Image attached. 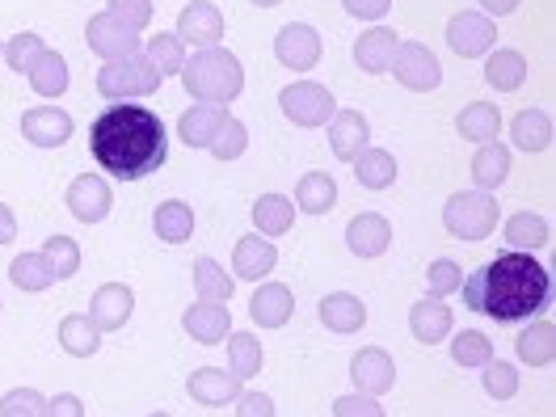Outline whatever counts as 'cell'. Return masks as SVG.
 <instances>
[{
	"instance_id": "18",
	"label": "cell",
	"mask_w": 556,
	"mask_h": 417,
	"mask_svg": "<svg viewBox=\"0 0 556 417\" xmlns=\"http://www.w3.org/2000/svg\"><path fill=\"white\" fill-rule=\"evenodd\" d=\"M346 244L354 257H380L383 249L392 244V224L383 215H376V211H363V215L350 219Z\"/></svg>"
},
{
	"instance_id": "3",
	"label": "cell",
	"mask_w": 556,
	"mask_h": 417,
	"mask_svg": "<svg viewBox=\"0 0 556 417\" xmlns=\"http://www.w3.org/2000/svg\"><path fill=\"white\" fill-rule=\"evenodd\" d=\"M181 85L194 102H215V105H228L241 98L244 89V68L241 60L224 47H199L194 55H186L181 64Z\"/></svg>"
},
{
	"instance_id": "25",
	"label": "cell",
	"mask_w": 556,
	"mask_h": 417,
	"mask_svg": "<svg viewBox=\"0 0 556 417\" xmlns=\"http://www.w3.org/2000/svg\"><path fill=\"white\" fill-rule=\"evenodd\" d=\"M510 139H515V148H522V152H548L553 148V118L544 110L527 105V110L515 114V123H510Z\"/></svg>"
},
{
	"instance_id": "19",
	"label": "cell",
	"mask_w": 556,
	"mask_h": 417,
	"mask_svg": "<svg viewBox=\"0 0 556 417\" xmlns=\"http://www.w3.org/2000/svg\"><path fill=\"white\" fill-rule=\"evenodd\" d=\"M367 118L358 114V110H333V118H329V148H333V156L338 161H354L363 148H367Z\"/></svg>"
},
{
	"instance_id": "49",
	"label": "cell",
	"mask_w": 556,
	"mask_h": 417,
	"mask_svg": "<svg viewBox=\"0 0 556 417\" xmlns=\"http://www.w3.org/2000/svg\"><path fill=\"white\" fill-rule=\"evenodd\" d=\"M105 13H114L123 26H131V30L139 35V30L152 22V0H110Z\"/></svg>"
},
{
	"instance_id": "26",
	"label": "cell",
	"mask_w": 556,
	"mask_h": 417,
	"mask_svg": "<svg viewBox=\"0 0 556 417\" xmlns=\"http://www.w3.org/2000/svg\"><path fill=\"white\" fill-rule=\"evenodd\" d=\"M278 262V249L266 237H241L237 241V253H232V270H237V278H266L270 270H275Z\"/></svg>"
},
{
	"instance_id": "34",
	"label": "cell",
	"mask_w": 556,
	"mask_h": 417,
	"mask_svg": "<svg viewBox=\"0 0 556 417\" xmlns=\"http://www.w3.org/2000/svg\"><path fill=\"white\" fill-rule=\"evenodd\" d=\"M455 131L468 139V143H489V139H497V131H502V114L489 102H472L459 110Z\"/></svg>"
},
{
	"instance_id": "5",
	"label": "cell",
	"mask_w": 556,
	"mask_h": 417,
	"mask_svg": "<svg viewBox=\"0 0 556 417\" xmlns=\"http://www.w3.org/2000/svg\"><path fill=\"white\" fill-rule=\"evenodd\" d=\"M161 89V76L156 68L143 60V55H131V60H114L98 72V93L110 98V102H136V98H148Z\"/></svg>"
},
{
	"instance_id": "31",
	"label": "cell",
	"mask_w": 556,
	"mask_h": 417,
	"mask_svg": "<svg viewBox=\"0 0 556 417\" xmlns=\"http://www.w3.org/2000/svg\"><path fill=\"white\" fill-rule=\"evenodd\" d=\"M506 244L515 253H535L540 244H548V219L535 211H515L506 219Z\"/></svg>"
},
{
	"instance_id": "27",
	"label": "cell",
	"mask_w": 556,
	"mask_h": 417,
	"mask_svg": "<svg viewBox=\"0 0 556 417\" xmlns=\"http://www.w3.org/2000/svg\"><path fill=\"white\" fill-rule=\"evenodd\" d=\"M506 177H510V148L497 143V139L481 143L477 156H472V181H477L481 190H497Z\"/></svg>"
},
{
	"instance_id": "47",
	"label": "cell",
	"mask_w": 556,
	"mask_h": 417,
	"mask_svg": "<svg viewBox=\"0 0 556 417\" xmlns=\"http://www.w3.org/2000/svg\"><path fill=\"white\" fill-rule=\"evenodd\" d=\"M485 392L493 396V401H510V396L519 392V371H515L510 363L489 358L485 363Z\"/></svg>"
},
{
	"instance_id": "17",
	"label": "cell",
	"mask_w": 556,
	"mask_h": 417,
	"mask_svg": "<svg viewBox=\"0 0 556 417\" xmlns=\"http://www.w3.org/2000/svg\"><path fill=\"white\" fill-rule=\"evenodd\" d=\"M295 313V295H291V287H282V282H262L257 291H253V300H249V316L262 325V329H282L287 320Z\"/></svg>"
},
{
	"instance_id": "37",
	"label": "cell",
	"mask_w": 556,
	"mask_h": 417,
	"mask_svg": "<svg viewBox=\"0 0 556 417\" xmlns=\"http://www.w3.org/2000/svg\"><path fill=\"white\" fill-rule=\"evenodd\" d=\"M139 55L156 68V76H177L181 64H186V42L177 35H156L139 47Z\"/></svg>"
},
{
	"instance_id": "50",
	"label": "cell",
	"mask_w": 556,
	"mask_h": 417,
	"mask_svg": "<svg viewBox=\"0 0 556 417\" xmlns=\"http://www.w3.org/2000/svg\"><path fill=\"white\" fill-rule=\"evenodd\" d=\"M333 417H383V409L376 396L354 392V396H338V401H333Z\"/></svg>"
},
{
	"instance_id": "43",
	"label": "cell",
	"mask_w": 556,
	"mask_h": 417,
	"mask_svg": "<svg viewBox=\"0 0 556 417\" xmlns=\"http://www.w3.org/2000/svg\"><path fill=\"white\" fill-rule=\"evenodd\" d=\"M42 257L51 262L55 282H60V278H72L80 270V244L72 241V237H51V241L42 244Z\"/></svg>"
},
{
	"instance_id": "53",
	"label": "cell",
	"mask_w": 556,
	"mask_h": 417,
	"mask_svg": "<svg viewBox=\"0 0 556 417\" xmlns=\"http://www.w3.org/2000/svg\"><path fill=\"white\" fill-rule=\"evenodd\" d=\"M47 417H85V405H80V396L60 392V396L47 401Z\"/></svg>"
},
{
	"instance_id": "48",
	"label": "cell",
	"mask_w": 556,
	"mask_h": 417,
	"mask_svg": "<svg viewBox=\"0 0 556 417\" xmlns=\"http://www.w3.org/2000/svg\"><path fill=\"white\" fill-rule=\"evenodd\" d=\"M426 282H430V295H434V300H443V295L459 291V282H464V270L455 266L452 257H439V262H430V270H426Z\"/></svg>"
},
{
	"instance_id": "24",
	"label": "cell",
	"mask_w": 556,
	"mask_h": 417,
	"mask_svg": "<svg viewBox=\"0 0 556 417\" xmlns=\"http://www.w3.org/2000/svg\"><path fill=\"white\" fill-rule=\"evenodd\" d=\"M396 47H401V38L392 35L388 26H376V30L358 35V42H354V64L363 72H388L392 60H396Z\"/></svg>"
},
{
	"instance_id": "16",
	"label": "cell",
	"mask_w": 556,
	"mask_h": 417,
	"mask_svg": "<svg viewBox=\"0 0 556 417\" xmlns=\"http://www.w3.org/2000/svg\"><path fill=\"white\" fill-rule=\"evenodd\" d=\"M22 136L35 148H60L72 139V114L60 105H35L22 114Z\"/></svg>"
},
{
	"instance_id": "45",
	"label": "cell",
	"mask_w": 556,
	"mask_h": 417,
	"mask_svg": "<svg viewBox=\"0 0 556 417\" xmlns=\"http://www.w3.org/2000/svg\"><path fill=\"white\" fill-rule=\"evenodd\" d=\"M0 417H47V396L35 388H13L0 401Z\"/></svg>"
},
{
	"instance_id": "40",
	"label": "cell",
	"mask_w": 556,
	"mask_h": 417,
	"mask_svg": "<svg viewBox=\"0 0 556 417\" xmlns=\"http://www.w3.org/2000/svg\"><path fill=\"white\" fill-rule=\"evenodd\" d=\"M224 342H228V371L241 383L253 380L262 371V342L253 333H228Z\"/></svg>"
},
{
	"instance_id": "13",
	"label": "cell",
	"mask_w": 556,
	"mask_h": 417,
	"mask_svg": "<svg viewBox=\"0 0 556 417\" xmlns=\"http://www.w3.org/2000/svg\"><path fill=\"white\" fill-rule=\"evenodd\" d=\"M110 203H114V190L98 174H80L68 186V211L80 224H102L105 215H110Z\"/></svg>"
},
{
	"instance_id": "46",
	"label": "cell",
	"mask_w": 556,
	"mask_h": 417,
	"mask_svg": "<svg viewBox=\"0 0 556 417\" xmlns=\"http://www.w3.org/2000/svg\"><path fill=\"white\" fill-rule=\"evenodd\" d=\"M42 51H47V47H42V38L38 35H17L4 42V64H9L13 72H30Z\"/></svg>"
},
{
	"instance_id": "42",
	"label": "cell",
	"mask_w": 556,
	"mask_h": 417,
	"mask_svg": "<svg viewBox=\"0 0 556 417\" xmlns=\"http://www.w3.org/2000/svg\"><path fill=\"white\" fill-rule=\"evenodd\" d=\"M244 148H249V127L241 118H224V127L211 139V156L215 161H237V156H244Z\"/></svg>"
},
{
	"instance_id": "41",
	"label": "cell",
	"mask_w": 556,
	"mask_h": 417,
	"mask_svg": "<svg viewBox=\"0 0 556 417\" xmlns=\"http://www.w3.org/2000/svg\"><path fill=\"white\" fill-rule=\"evenodd\" d=\"M9 278H13L22 291H47V287L55 282V270H51V262H47L42 253H22V257H13Z\"/></svg>"
},
{
	"instance_id": "38",
	"label": "cell",
	"mask_w": 556,
	"mask_h": 417,
	"mask_svg": "<svg viewBox=\"0 0 556 417\" xmlns=\"http://www.w3.org/2000/svg\"><path fill=\"white\" fill-rule=\"evenodd\" d=\"M519 358L531 367H548L556 358V325L553 320H535L531 329H522L519 338Z\"/></svg>"
},
{
	"instance_id": "55",
	"label": "cell",
	"mask_w": 556,
	"mask_h": 417,
	"mask_svg": "<svg viewBox=\"0 0 556 417\" xmlns=\"http://www.w3.org/2000/svg\"><path fill=\"white\" fill-rule=\"evenodd\" d=\"M17 237V219H13V211L0 203V244H9Z\"/></svg>"
},
{
	"instance_id": "52",
	"label": "cell",
	"mask_w": 556,
	"mask_h": 417,
	"mask_svg": "<svg viewBox=\"0 0 556 417\" xmlns=\"http://www.w3.org/2000/svg\"><path fill=\"white\" fill-rule=\"evenodd\" d=\"M237 417H275V401L266 392H241L237 396Z\"/></svg>"
},
{
	"instance_id": "33",
	"label": "cell",
	"mask_w": 556,
	"mask_h": 417,
	"mask_svg": "<svg viewBox=\"0 0 556 417\" xmlns=\"http://www.w3.org/2000/svg\"><path fill=\"white\" fill-rule=\"evenodd\" d=\"M333 203H338V181H333V177L320 174V169L300 177V186H295V207L308 211V215H325V211H333Z\"/></svg>"
},
{
	"instance_id": "10",
	"label": "cell",
	"mask_w": 556,
	"mask_h": 417,
	"mask_svg": "<svg viewBox=\"0 0 556 417\" xmlns=\"http://www.w3.org/2000/svg\"><path fill=\"white\" fill-rule=\"evenodd\" d=\"M447 42L459 60H477V55H489L493 42H497V30H493V17L485 13H455L447 22Z\"/></svg>"
},
{
	"instance_id": "28",
	"label": "cell",
	"mask_w": 556,
	"mask_h": 417,
	"mask_svg": "<svg viewBox=\"0 0 556 417\" xmlns=\"http://www.w3.org/2000/svg\"><path fill=\"white\" fill-rule=\"evenodd\" d=\"M350 165H354V177L363 190H388L396 181V156L383 148H363Z\"/></svg>"
},
{
	"instance_id": "30",
	"label": "cell",
	"mask_w": 556,
	"mask_h": 417,
	"mask_svg": "<svg viewBox=\"0 0 556 417\" xmlns=\"http://www.w3.org/2000/svg\"><path fill=\"white\" fill-rule=\"evenodd\" d=\"M253 224H257V237H282L291 224H295V203L282 199V194H262L253 203Z\"/></svg>"
},
{
	"instance_id": "58",
	"label": "cell",
	"mask_w": 556,
	"mask_h": 417,
	"mask_svg": "<svg viewBox=\"0 0 556 417\" xmlns=\"http://www.w3.org/2000/svg\"><path fill=\"white\" fill-rule=\"evenodd\" d=\"M0 55H4V47H0Z\"/></svg>"
},
{
	"instance_id": "44",
	"label": "cell",
	"mask_w": 556,
	"mask_h": 417,
	"mask_svg": "<svg viewBox=\"0 0 556 417\" xmlns=\"http://www.w3.org/2000/svg\"><path fill=\"white\" fill-rule=\"evenodd\" d=\"M452 358L459 363V367H485L489 358H493V346H489L485 333H472V329H464V333H455Z\"/></svg>"
},
{
	"instance_id": "56",
	"label": "cell",
	"mask_w": 556,
	"mask_h": 417,
	"mask_svg": "<svg viewBox=\"0 0 556 417\" xmlns=\"http://www.w3.org/2000/svg\"><path fill=\"white\" fill-rule=\"evenodd\" d=\"M253 4H262V9H275L278 0H253Z\"/></svg>"
},
{
	"instance_id": "7",
	"label": "cell",
	"mask_w": 556,
	"mask_h": 417,
	"mask_svg": "<svg viewBox=\"0 0 556 417\" xmlns=\"http://www.w3.org/2000/svg\"><path fill=\"white\" fill-rule=\"evenodd\" d=\"M388 72H392L405 89H414V93H430V89L443 85V68H439V60H434V51H430L426 42H401V47H396V60H392Z\"/></svg>"
},
{
	"instance_id": "8",
	"label": "cell",
	"mask_w": 556,
	"mask_h": 417,
	"mask_svg": "<svg viewBox=\"0 0 556 417\" xmlns=\"http://www.w3.org/2000/svg\"><path fill=\"white\" fill-rule=\"evenodd\" d=\"M85 42L102 55L105 64H114V60H131L139 55V35L131 26H123L114 13H98V17H89V26H85Z\"/></svg>"
},
{
	"instance_id": "14",
	"label": "cell",
	"mask_w": 556,
	"mask_h": 417,
	"mask_svg": "<svg viewBox=\"0 0 556 417\" xmlns=\"http://www.w3.org/2000/svg\"><path fill=\"white\" fill-rule=\"evenodd\" d=\"M177 38L190 42L194 51L199 47H215L224 38V13L211 4V0H190L177 17Z\"/></svg>"
},
{
	"instance_id": "2",
	"label": "cell",
	"mask_w": 556,
	"mask_h": 417,
	"mask_svg": "<svg viewBox=\"0 0 556 417\" xmlns=\"http://www.w3.org/2000/svg\"><path fill=\"white\" fill-rule=\"evenodd\" d=\"M459 295L468 304V313L493 316V320H522L548 308L553 300V278L548 270L531 257V253H502L497 262H489L481 270L459 282Z\"/></svg>"
},
{
	"instance_id": "32",
	"label": "cell",
	"mask_w": 556,
	"mask_h": 417,
	"mask_svg": "<svg viewBox=\"0 0 556 417\" xmlns=\"http://www.w3.org/2000/svg\"><path fill=\"white\" fill-rule=\"evenodd\" d=\"M60 346L68 350L72 358H89L102 346V329L89 320V313H76L60 320Z\"/></svg>"
},
{
	"instance_id": "11",
	"label": "cell",
	"mask_w": 556,
	"mask_h": 417,
	"mask_svg": "<svg viewBox=\"0 0 556 417\" xmlns=\"http://www.w3.org/2000/svg\"><path fill=\"white\" fill-rule=\"evenodd\" d=\"M350 380H354V388H358L363 396H383V392L396 383V363H392L388 350L367 346L350 358Z\"/></svg>"
},
{
	"instance_id": "15",
	"label": "cell",
	"mask_w": 556,
	"mask_h": 417,
	"mask_svg": "<svg viewBox=\"0 0 556 417\" xmlns=\"http://www.w3.org/2000/svg\"><path fill=\"white\" fill-rule=\"evenodd\" d=\"M181 329L199 342V346H219L228 333H232V313L224 304H211V300H194L186 313H181Z\"/></svg>"
},
{
	"instance_id": "6",
	"label": "cell",
	"mask_w": 556,
	"mask_h": 417,
	"mask_svg": "<svg viewBox=\"0 0 556 417\" xmlns=\"http://www.w3.org/2000/svg\"><path fill=\"white\" fill-rule=\"evenodd\" d=\"M278 105H282V114L295 123V127H325L329 118H333V93L325 89V85H316V80H295V85H287L282 93H278Z\"/></svg>"
},
{
	"instance_id": "23",
	"label": "cell",
	"mask_w": 556,
	"mask_h": 417,
	"mask_svg": "<svg viewBox=\"0 0 556 417\" xmlns=\"http://www.w3.org/2000/svg\"><path fill=\"white\" fill-rule=\"evenodd\" d=\"M409 329H414L417 342H426V346H439L447 333H452V308L443 304V300H417L414 308H409Z\"/></svg>"
},
{
	"instance_id": "9",
	"label": "cell",
	"mask_w": 556,
	"mask_h": 417,
	"mask_svg": "<svg viewBox=\"0 0 556 417\" xmlns=\"http://www.w3.org/2000/svg\"><path fill=\"white\" fill-rule=\"evenodd\" d=\"M320 35H316L313 26H304V22H291V26H282L275 38V55L282 68L291 72H313L320 64Z\"/></svg>"
},
{
	"instance_id": "21",
	"label": "cell",
	"mask_w": 556,
	"mask_h": 417,
	"mask_svg": "<svg viewBox=\"0 0 556 417\" xmlns=\"http://www.w3.org/2000/svg\"><path fill=\"white\" fill-rule=\"evenodd\" d=\"M224 118H228V110H224V105L194 102L186 114H181L177 136H181V143H190V148H211V139H215V131L224 127Z\"/></svg>"
},
{
	"instance_id": "36",
	"label": "cell",
	"mask_w": 556,
	"mask_h": 417,
	"mask_svg": "<svg viewBox=\"0 0 556 417\" xmlns=\"http://www.w3.org/2000/svg\"><path fill=\"white\" fill-rule=\"evenodd\" d=\"M194 287H199V300H211V304H228L232 300V287L237 278L228 275L215 257H199L194 262Z\"/></svg>"
},
{
	"instance_id": "1",
	"label": "cell",
	"mask_w": 556,
	"mask_h": 417,
	"mask_svg": "<svg viewBox=\"0 0 556 417\" xmlns=\"http://www.w3.org/2000/svg\"><path fill=\"white\" fill-rule=\"evenodd\" d=\"M89 152L110 177H123V181L152 177L169 161L165 118L148 105L110 102L89 127Z\"/></svg>"
},
{
	"instance_id": "22",
	"label": "cell",
	"mask_w": 556,
	"mask_h": 417,
	"mask_svg": "<svg viewBox=\"0 0 556 417\" xmlns=\"http://www.w3.org/2000/svg\"><path fill=\"white\" fill-rule=\"evenodd\" d=\"M316 313H320V325L333 329V333H358V329L367 325V304H363L358 295H350V291L325 295Z\"/></svg>"
},
{
	"instance_id": "12",
	"label": "cell",
	"mask_w": 556,
	"mask_h": 417,
	"mask_svg": "<svg viewBox=\"0 0 556 417\" xmlns=\"http://www.w3.org/2000/svg\"><path fill=\"white\" fill-rule=\"evenodd\" d=\"M136 313V295H131V287L127 282H105L93 291V300H89V320L102 329V333H114V329H123L127 320Z\"/></svg>"
},
{
	"instance_id": "35",
	"label": "cell",
	"mask_w": 556,
	"mask_h": 417,
	"mask_svg": "<svg viewBox=\"0 0 556 417\" xmlns=\"http://www.w3.org/2000/svg\"><path fill=\"white\" fill-rule=\"evenodd\" d=\"M485 80L497 89V93H515L522 80H527V60L519 51L502 47V51H489V64H485Z\"/></svg>"
},
{
	"instance_id": "54",
	"label": "cell",
	"mask_w": 556,
	"mask_h": 417,
	"mask_svg": "<svg viewBox=\"0 0 556 417\" xmlns=\"http://www.w3.org/2000/svg\"><path fill=\"white\" fill-rule=\"evenodd\" d=\"M481 9H485V17H510L519 9V0H481Z\"/></svg>"
},
{
	"instance_id": "51",
	"label": "cell",
	"mask_w": 556,
	"mask_h": 417,
	"mask_svg": "<svg viewBox=\"0 0 556 417\" xmlns=\"http://www.w3.org/2000/svg\"><path fill=\"white\" fill-rule=\"evenodd\" d=\"M342 9L358 22H380L392 13V0H342Z\"/></svg>"
},
{
	"instance_id": "4",
	"label": "cell",
	"mask_w": 556,
	"mask_h": 417,
	"mask_svg": "<svg viewBox=\"0 0 556 417\" xmlns=\"http://www.w3.org/2000/svg\"><path fill=\"white\" fill-rule=\"evenodd\" d=\"M443 228L452 232L455 241H485L489 232L497 228V203L489 190H464L452 194L443 207Z\"/></svg>"
},
{
	"instance_id": "57",
	"label": "cell",
	"mask_w": 556,
	"mask_h": 417,
	"mask_svg": "<svg viewBox=\"0 0 556 417\" xmlns=\"http://www.w3.org/2000/svg\"><path fill=\"white\" fill-rule=\"evenodd\" d=\"M148 417H169V414H148Z\"/></svg>"
},
{
	"instance_id": "29",
	"label": "cell",
	"mask_w": 556,
	"mask_h": 417,
	"mask_svg": "<svg viewBox=\"0 0 556 417\" xmlns=\"http://www.w3.org/2000/svg\"><path fill=\"white\" fill-rule=\"evenodd\" d=\"M152 228H156V237L165 244H186L194 237V211H190V203H181V199H169V203L156 207Z\"/></svg>"
},
{
	"instance_id": "20",
	"label": "cell",
	"mask_w": 556,
	"mask_h": 417,
	"mask_svg": "<svg viewBox=\"0 0 556 417\" xmlns=\"http://www.w3.org/2000/svg\"><path fill=\"white\" fill-rule=\"evenodd\" d=\"M186 392L199 401V405H232L244 388L232 371H219V367H203L186 380Z\"/></svg>"
},
{
	"instance_id": "39",
	"label": "cell",
	"mask_w": 556,
	"mask_h": 417,
	"mask_svg": "<svg viewBox=\"0 0 556 417\" xmlns=\"http://www.w3.org/2000/svg\"><path fill=\"white\" fill-rule=\"evenodd\" d=\"M30 89L42 93V98H60L64 89H68V64H64V55H55V51H42L38 55V64L30 72Z\"/></svg>"
}]
</instances>
